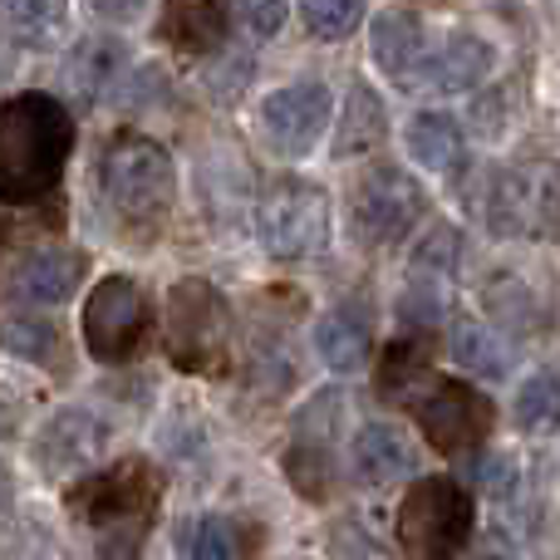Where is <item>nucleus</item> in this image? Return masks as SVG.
I'll list each match as a JSON object with an SVG mask.
<instances>
[{
  "mask_svg": "<svg viewBox=\"0 0 560 560\" xmlns=\"http://www.w3.org/2000/svg\"><path fill=\"white\" fill-rule=\"evenodd\" d=\"M84 280V256L74 246H35V252L20 256L15 266V295L35 300V305H65L69 295Z\"/></svg>",
  "mask_w": 560,
  "mask_h": 560,
  "instance_id": "obj_16",
  "label": "nucleus"
},
{
  "mask_svg": "<svg viewBox=\"0 0 560 560\" xmlns=\"http://www.w3.org/2000/svg\"><path fill=\"white\" fill-rule=\"evenodd\" d=\"M232 15L242 20L252 39H271V35H280V25L290 20V5H280V0H246V5H236Z\"/></svg>",
  "mask_w": 560,
  "mask_h": 560,
  "instance_id": "obj_33",
  "label": "nucleus"
},
{
  "mask_svg": "<svg viewBox=\"0 0 560 560\" xmlns=\"http://www.w3.org/2000/svg\"><path fill=\"white\" fill-rule=\"evenodd\" d=\"M108 447V423L89 408H59L45 428L35 433V467L45 477H69L84 472V467L98 463V453Z\"/></svg>",
  "mask_w": 560,
  "mask_h": 560,
  "instance_id": "obj_12",
  "label": "nucleus"
},
{
  "mask_svg": "<svg viewBox=\"0 0 560 560\" xmlns=\"http://www.w3.org/2000/svg\"><path fill=\"white\" fill-rule=\"evenodd\" d=\"M104 202L128 232H158L177 202L173 153L148 133H118L104 153Z\"/></svg>",
  "mask_w": 560,
  "mask_h": 560,
  "instance_id": "obj_3",
  "label": "nucleus"
},
{
  "mask_svg": "<svg viewBox=\"0 0 560 560\" xmlns=\"http://www.w3.org/2000/svg\"><path fill=\"white\" fill-rule=\"evenodd\" d=\"M226 25H232V10L217 5V0H177V5H163V39L187 49V55L222 49Z\"/></svg>",
  "mask_w": 560,
  "mask_h": 560,
  "instance_id": "obj_18",
  "label": "nucleus"
},
{
  "mask_svg": "<svg viewBox=\"0 0 560 560\" xmlns=\"http://www.w3.org/2000/svg\"><path fill=\"white\" fill-rule=\"evenodd\" d=\"M447 310H453V280L408 276L404 295H398V315H404L408 325H438Z\"/></svg>",
  "mask_w": 560,
  "mask_h": 560,
  "instance_id": "obj_29",
  "label": "nucleus"
},
{
  "mask_svg": "<svg viewBox=\"0 0 560 560\" xmlns=\"http://www.w3.org/2000/svg\"><path fill=\"white\" fill-rule=\"evenodd\" d=\"M158 497H163V482H158L153 463H143V457L114 463L74 487V506L84 516V526L94 532L98 560L143 556V541L158 516Z\"/></svg>",
  "mask_w": 560,
  "mask_h": 560,
  "instance_id": "obj_2",
  "label": "nucleus"
},
{
  "mask_svg": "<svg viewBox=\"0 0 560 560\" xmlns=\"http://www.w3.org/2000/svg\"><path fill=\"white\" fill-rule=\"evenodd\" d=\"M492 69H497V49L487 45L482 35H472V30H453V35L428 55L423 84L438 89V94H467V89H477Z\"/></svg>",
  "mask_w": 560,
  "mask_h": 560,
  "instance_id": "obj_15",
  "label": "nucleus"
},
{
  "mask_svg": "<svg viewBox=\"0 0 560 560\" xmlns=\"http://www.w3.org/2000/svg\"><path fill=\"white\" fill-rule=\"evenodd\" d=\"M457 261H463V232L457 226H438L418 242L413 252V276H438V280H453Z\"/></svg>",
  "mask_w": 560,
  "mask_h": 560,
  "instance_id": "obj_31",
  "label": "nucleus"
},
{
  "mask_svg": "<svg viewBox=\"0 0 560 560\" xmlns=\"http://www.w3.org/2000/svg\"><path fill=\"white\" fill-rule=\"evenodd\" d=\"M256 236L276 261L315 256L329 242V197L310 177H276L256 207Z\"/></svg>",
  "mask_w": 560,
  "mask_h": 560,
  "instance_id": "obj_9",
  "label": "nucleus"
},
{
  "mask_svg": "<svg viewBox=\"0 0 560 560\" xmlns=\"http://www.w3.org/2000/svg\"><path fill=\"white\" fill-rule=\"evenodd\" d=\"M428 217V192L413 173L378 163L349 187V232L364 246H398Z\"/></svg>",
  "mask_w": 560,
  "mask_h": 560,
  "instance_id": "obj_8",
  "label": "nucleus"
},
{
  "mask_svg": "<svg viewBox=\"0 0 560 560\" xmlns=\"http://www.w3.org/2000/svg\"><path fill=\"white\" fill-rule=\"evenodd\" d=\"M300 20L310 25L315 39L335 45V39L354 35V25L364 20V5H359V0H310V5H300Z\"/></svg>",
  "mask_w": 560,
  "mask_h": 560,
  "instance_id": "obj_30",
  "label": "nucleus"
},
{
  "mask_svg": "<svg viewBox=\"0 0 560 560\" xmlns=\"http://www.w3.org/2000/svg\"><path fill=\"white\" fill-rule=\"evenodd\" d=\"M447 349H453V359L467 374L502 378L506 369H512V345H506L492 325H482V319H457V325L447 329Z\"/></svg>",
  "mask_w": 560,
  "mask_h": 560,
  "instance_id": "obj_23",
  "label": "nucleus"
},
{
  "mask_svg": "<svg viewBox=\"0 0 560 560\" xmlns=\"http://www.w3.org/2000/svg\"><path fill=\"white\" fill-rule=\"evenodd\" d=\"M10 502H15V472H10V467L0 463V512H5Z\"/></svg>",
  "mask_w": 560,
  "mask_h": 560,
  "instance_id": "obj_34",
  "label": "nucleus"
},
{
  "mask_svg": "<svg viewBox=\"0 0 560 560\" xmlns=\"http://www.w3.org/2000/svg\"><path fill=\"white\" fill-rule=\"evenodd\" d=\"M487 226L506 242H551L560 236V163L526 158L492 177L487 192Z\"/></svg>",
  "mask_w": 560,
  "mask_h": 560,
  "instance_id": "obj_5",
  "label": "nucleus"
},
{
  "mask_svg": "<svg viewBox=\"0 0 560 560\" xmlns=\"http://www.w3.org/2000/svg\"><path fill=\"white\" fill-rule=\"evenodd\" d=\"M428 388H433V364H428V354L418 345H394L384 354V364H378V394L384 398H408L413 404V394L423 398Z\"/></svg>",
  "mask_w": 560,
  "mask_h": 560,
  "instance_id": "obj_26",
  "label": "nucleus"
},
{
  "mask_svg": "<svg viewBox=\"0 0 560 560\" xmlns=\"http://www.w3.org/2000/svg\"><path fill=\"white\" fill-rule=\"evenodd\" d=\"M463 148H467V138L453 114L428 108V114H418L413 124H408V153H413V163L433 167V173H453V167L463 163Z\"/></svg>",
  "mask_w": 560,
  "mask_h": 560,
  "instance_id": "obj_22",
  "label": "nucleus"
},
{
  "mask_svg": "<svg viewBox=\"0 0 560 560\" xmlns=\"http://www.w3.org/2000/svg\"><path fill=\"white\" fill-rule=\"evenodd\" d=\"M69 15L74 10L59 5V0H5L0 20H5L10 39L25 49H59L69 35Z\"/></svg>",
  "mask_w": 560,
  "mask_h": 560,
  "instance_id": "obj_21",
  "label": "nucleus"
},
{
  "mask_svg": "<svg viewBox=\"0 0 560 560\" xmlns=\"http://www.w3.org/2000/svg\"><path fill=\"white\" fill-rule=\"evenodd\" d=\"M388 138V108L369 84H354L345 98V114L335 124V158H359L384 148Z\"/></svg>",
  "mask_w": 560,
  "mask_h": 560,
  "instance_id": "obj_19",
  "label": "nucleus"
},
{
  "mask_svg": "<svg viewBox=\"0 0 560 560\" xmlns=\"http://www.w3.org/2000/svg\"><path fill=\"white\" fill-rule=\"evenodd\" d=\"M232 345V305L217 285L187 276L167 290V354L183 374H212L222 369Z\"/></svg>",
  "mask_w": 560,
  "mask_h": 560,
  "instance_id": "obj_6",
  "label": "nucleus"
},
{
  "mask_svg": "<svg viewBox=\"0 0 560 560\" xmlns=\"http://www.w3.org/2000/svg\"><path fill=\"white\" fill-rule=\"evenodd\" d=\"M472 560H512V556H502V551H487V556H472Z\"/></svg>",
  "mask_w": 560,
  "mask_h": 560,
  "instance_id": "obj_35",
  "label": "nucleus"
},
{
  "mask_svg": "<svg viewBox=\"0 0 560 560\" xmlns=\"http://www.w3.org/2000/svg\"><path fill=\"white\" fill-rule=\"evenodd\" d=\"M477 506L463 482L453 477H413V487L398 502V546L408 560H453L472 541Z\"/></svg>",
  "mask_w": 560,
  "mask_h": 560,
  "instance_id": "obj_4",
  "label": "nucleus"
},
{
  "mask_svg": "<svg viewBox=\"0 0 560 560\" xmlns=\"http://www.w3.org/2000/svg\"><path fill=\"white\" fill-rule=\"evenodd\" d=\"M467 477H472L482 492L506 497V492L516 487V477H522V467H516L512 453H477L472 463H467Z\"/></svg>",
  "mask_w": 560,
  "mask_h": 560,
  "instance_id": "obj_32",
  "label": "nucleus"
},
{
  "mask_svg": "<svg viewBox=\"0 0 560 560\" xmlns=\"http://www.w3.org/2000/svg\"><path fill=\"white\" fill-rule=\"evenodd\" d=\"M418 472V453L408 443L404 428L394 423H369L354 438V477L364 487H388Z\"/></svg>",
  "mask_w": 560,
  "mask_h": 560,
  "instance_id": "obj_17",
  "label": "nucleus"
},
{
  "mask_svg": "<svg viewBox=\"0 0 560 560\" xmlns=\"http://www.w3.org/2000/svg\"><path fill=\"white\" fill-rule=\"evenodd\" d=\"M516 423L526 433H560V374L541 369L516 388Z\"/></svg>",
  "mask_w": 560,
  "mask_h": 560,
  "instance_id": "obj_27",
  "label": "nucleus"
},
{
  "mask_svg": "<svg viewBox=\"0 0 560 560\" xmlns=\"http://www.w3.org/2000/svg\"><path fill=\"white\" fill-rule=\"evenodd\" d=\"M315 349L319 364L335 374H359L374 354V315L359 300H339L335 310H325L315 325Z\"/></svg>",
  "mask_w": 560,
  "mask_h": 560,
  "instance_id": "obj_14",
  "label": "nucleus"
},
{
  "mask_svg": "<svg viewBox=\"0 0 560 560\" xmlns=\"http://www.w3.org/2000/svg\"><path fill=\"white\" fill-rule=\"evenodd\" d=\"M418 428L443 457H477L497 428V404L463 378H433L418 398Z\"/></svg>",
  "mask_w": 560,
  "mask_h": 560,
  "instance_id": "obj_10",
  "label": "nucleus"
},
{
  "mask_svg": "<svg viewBox=\"0 0 560 560\" xmlns=\"http://www.w3.org/2000/svg\"><path fill=\"white\" fill-rule=\"evenodd\" d=\"M124 65H128L124 45H118L114 35H94L74 49V59H69V84H74V94L84 98V104H94V98L108 94V84L124 74Z\"/></svg>",
  "mask_w": 560,
  "mask_h": 560,
  "instance_id": "obj_24",
  "label": "nucleus"
},
{
  "mask_svg": "<svg viewBox=\"0 0 560 560\" xmlns=\"http://www.w3.org/2000/svg\"><path fill=\"white\" fill-rule=\"evenodd\" d=\"M266 541V526L236 512H212L202 516L192 536V560H256Z\"/></svg>",
  "mask_w": 560,
  "mask_h": 560,
  "instance_id": "obj_20",
  "label": "nucleus"
},
{
  "mask_svg": "<svg viewBox=\"0 0 560 560\" xmlns=\"http://www.w3.org/2000/svg\"><path fill=\"white\" fill-rule=\"evenodd\" d=\"M79 329H84V345L98 364H128L153 339V300H148V290L138 280L104 276L89 290Z\"/></svg>",
  "mask_w": 560,
  "mask_h": 560,
  "instance_id": "obj_7",
  "label": "nucleus"
},
{
  "mask_svg": "<svg viewBox=\"0 0 560 560\" xmlns=\"http://www.w3.org/2000/svg\"><path fill=\"white\" fill-rule=\"evenodd\" d=\"M74 153V114L55 94L0 98V202L35 207L59 187Z\"/></svg>",
  "mask_w": 560,
  "mask_h": 560,
  "instance_id": "obj_1",
  "label": "nucleus"
},
{
  "mask_svg": "<svg viewBox=\"0 0 560 560\" xmlns=\"http://www.w3.org/2000/svg\"><path fill=\"white\" fill-rule=\"evenodd\" d=\"M428 30H423V15L418 10H378L374 15V65L394 79L398 89H413L423 84V69H428Z\"/></svg>",
  "mask_w": 560,
  "mask_h": 560,
  "instance_id": "obj_13",
  "label": "nucleus"
},
{
  "mask_svg": "<svg viewBox=\"0 0 560 560\" xmlns=\"http://www.w3.org/2000/svg\"><path fill=\"white\" fill-rule=\"evenodd\" d=\"M0 349L25 364H55L59 359V335L45 325V319H30V315H10L0 319Z\"/></svg>",
  "mask_w": 560,
  "mask_h": 560,
  "instance_id": "obj_28",
  "label": "nucleus"
},
{
  "mask_svg": "<svg viewBox=\"0 0 560 560\" xmlns=\"http://www.w3.org/2000/svg\"><path fill=\"white\" fill-rule=\"evenodd\" d=\"M285 477L305 502H329V492H335V447L295 438L285 453Z\"/></svg>",
  "mask_w": 560,
  "mask_h": 560,
  "instance_id": "obj_25",
  "label": "nucleus"
},
{
  "mask_svg": "<svg viewBox=\"0 0 560 560\" xmlns=\"http://www.w3.org/2000/svg\"><path fill=\"white\" fill-rule=\"evenodd\" d=\"M329 118H335V94L315 79H295L256 104V133L280 158H305L325 138Z\"/></svg>",
  "mask_w": 560,
  "mask_h": 560,
  "instance_id": "obj_11",
  "label": "nucleus"
}]
</instances>
